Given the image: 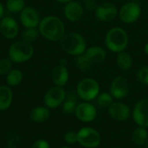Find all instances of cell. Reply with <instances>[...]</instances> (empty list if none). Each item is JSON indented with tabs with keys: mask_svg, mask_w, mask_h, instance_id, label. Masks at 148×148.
<instances>
[{
	"mask_svg": "<svg viewBox=\"0 0 148 148\" xmlns=\"http://www.w3.org/2000/svg\"><path fill=\"white\" fill-rule=\"evenodd\" d=\"M13 101V92L9 86H0V111L9 109Z\"/></svg>",
	"mask_w": 148,
	"mask_h": 148,
	"instance_id": "obj_20",
	"label": "cell"
},
{
	"mask_svg": "<svg viewBox=\"0 0 148 148\" xmlns=\"http://www.w3.org/2000/svg\"><path fill=\"white\" fill-rule=\"evenodd\" d=\"M78 98L79 97H78L76 92L67 93L66 99L62 105V108L63 113H65L66 114H75V111L76 107L78 105V103H77Z\"/></svg>",
	"mask_w": 148,
	"mask_h": 148,
	"instance_id": "obj_21",
	"label": "cell"
},
{
	"mask_svg": "<svg viewBox=\"0 0 148 148\" xmlns=\"http://www.w3.org/2000/svg\"><path fill=\"white\" fill-rule=\"evenodd\" d=\"M65 17L72 23L80 21L84 15V7L77 1H70L67 3L63 9Z\"/></svg>",
	"mask_w": 148,
	"mask_h": 148,
	"instance_id": "obj_16",
	"label": "cell"
},
{
	"mask_svg": "<svg viewBox=\"0 0 148 148\" xmlns=\"http://www.w3.org/2000/svg\"><path fill=\"white\" fill-rule=\"evenodd\" d=\"M141 12V7L138 2L128 1L121 6L118 11V16L123 23L133 24L140 19Z\"/></svg>",
	"mask_w": 148,
	"mask_h": 148,
	"instance_id": "obj_6",
	"label": "cell"
},
{
	"mask_svg": "<svg viewBox=\"0 0 148 148\" xmlns=\"http://www.w3.org/2000/svg\"><path fill=\"white\" fill-rule=\"evenodd\" d=\"M59 148H72L70 147H69V146H63V147H61Z\"/></svg>",
	"mask_w": 148,
	"mask_h": 148,
	"instance_id": "obj_39",
	"label": "cell"
},
{
	"mask_svg": "<svg viewBox=\"0 0 148 148\" xmlns=\"http://www.w3.org/2000/svg\"><path fill=\"white\" fill-rule=\"evenodd\" d=\"M51 78L56 86L63 88L68 83L69 79V69L66 66L59 64L53 69L51 72Z\"/></svg>",
	"mask_w": 148,
	"mask_h": 148,
	"instance_id": "obj_18",
	"label": "cell"
},
{
	"mask_svg": "<svg viewBox=\"0 0 148 148\" xmlns=\"http://www.w3.org/2000/svg\"><path fill=\"white\" fill-rule=\"evenodd\" d=\"M119 9L111 2H103L97 5L95 10V17L102 23H109L118 16Z\"/></svg>",
	"mask_w": 148,
	"mask_h": 148,
	"instance_id": "obj_10",
	"label": "cell"
},
{
	"mask_svg": "<svg viewBox=\"0 0 148 148\" xmlns=\"http://www.w3.org/2000/svg\"><path fill=\"white\" fill-rule=\"evenodd\" d=\"M59 42L61 49L70 56L82 55L88 48L85 37L78 32L65 33Z\"/></svg>",
	"mask_w": 148,
	"mask_h": 148,
	"instance_id": "obj_3",
	"label": "cell"
},
{
	"mask_svg": "<svg viewBox=\"0 0 148 148\" xmlns=\"http://www.w3.org/2000/svg\"><path fill=\"white\" fill-rule=\"evenodd\" d=\"M56 2H57V3H69V2H70V1H72V0H55Z\"/></svg>",
	"mask_w": 148,
	"mask_h": 148,
	"instance_id": "obj_37",
	"label": "cell"
},
{
	"mask_svg": "<svg viewBox=\"0 0 148 148\" xmlns=\"http://www.w3.org/2000/svg\"><path fill=\"white\" fill-rule=\"evenodd\" d=\"M63 140L68 145H75L77 143V132L68 131L63 135Z\"/></svg>",
	"mask_w": 148,
	"mask_h": 148,
	"instance_id": "obj_31",
	"label": "cell"
},
{
	"mask_svg": "<svg viewBox=\"0 0 148 148\" xmlns=\"http://www.w3.org/2000/svg\"><path fill=\"white\" fill-rule=\"evenodd\" d=\"M31 148H50V145L46 140L39 139L32 144Z\"/></svg>",
	"mask_w": 148,
	"mask_h": 148,
	"instance_id": "obj_32",
	"label": "cell"
},
{
	"mask_svg": "<svg viewBox=\"0 0 148 148\" xmlns=\"http://www.w3.org/2000/svg\"><path fill=\"white\" fill-rule=\"evenodd\" d=\"M97 5L98 4L95 2V0H85L84 7H85L86 10H88L89 11H95Z\"/></svg>",
	"mask_w": 148,
	"mask_h": 148,
	"instance_id": "obj_33",
	"label": "cell"
},
{
	"mask_svg": "<svg viewBox=\"0 0 148 148\" xmlns=\"http://www.w3.org/2000/svg\"><path fill=\"white\" fill-rule=\"evenodd\" d=\"M20 22L25 28H36L40 23V16L36 10L30 6H25L20 12Z\"/></svg>",
	"mask_w": 148,
	"mask_h": 148,
	"instance_id": "obj_14",
	"label": "cell"
},
{
	"mask_svg": "<svg viewBox=\"0 0 148 148\" xmlns=\"http://www.w3.org/2000/svg\"><path fill=\"white\" fill-rule=\"evenodd\" d=\"M113 102H114V97L111 95L109 92L101 93L96 98V103L101 108H108Z\"/></svg>",
	"mask_w": 148,
	"mask_h": 148,
	"instance_id": "obj_25",
	"label": "cell"
},
{
	"mask_svg": "<svg viewBox=\"0 0 148 148\" xmlns=\"http://www.w3.org/2000/svg\"><path fill=\"white\" fill-rule=\"evenodd\" d=\"M75 115L80 121L89 123L96 118L97 109L90 101H82L77 105Z\"/></svg>",
	"mask_w": 148,
	"mask_h": 148,
	"instance_id": "obj_11",
	"label": "cell"
},
{
	"mask_svg": "<svg viewBox=\"0 0 148 148\" xmlns=\"http://www.w3.org/2000/svg\"><path fill=\"white\" fill-rule=\"evenodd\" d=\"M84 54L93 65L101 63L107 58L106 49L103 47L98 45H94L87 48Z\"/></svg>",
	"mask_w": 148,
	"mask_h": 148,
	"instance_id": "obj_17",
	"label": "cell"
},
{
	"mask_svg": "<svg viewBox=\"0 0 148 148\" xmlns=\"http://www.w3.org/2000/svg\"><path fill=\"white\" fill-rule=\"evenodd\" d=\"M66 95L67 93L62 87H52L44 95V105L49 109H56L62 105L66 99Z\"/></svg>",
	"mask_w": 148,
	"mask_h": 148,
	"instance_id": "obj_8",
	"label": "cell"
},
{
	"mask_svg": "<svg viewBox=\"0 0 148 148\" xmlns=\"http://www.w3.org/2000/svg\"><path fill=\"white\" fill-rule=\"evenodd\" d=\"M75 66L77 67V69H79L82 71H88L94 66L90 62V61L88 59V57L85 56L84 53L82 55L75 56Z\"/></svg>",
	"mask_w": 148,
	"mask_h": 148,
	"instance_id": "obj_26",
	"label": "cell"
},
{
	"mask_svg": "<svg viewBox=\"0 0 148 148\" xmlns=\"http://www.w3.org/2000/svg\"><path fill=\"white\" fill-rule=\"evenodd\" d=\"M132 140L137 146H144L148 140L147 129L138 126L132 133Z\"/></svg>",
	"mask_w": 148,
	"mask_h": 148,
	"instance_id": "obj_23",
	"label": "cell"
},
{
	"mask_svg": "<svg viewBox=\"0 0 148 148\" xmlns=\"http://www.w3.org/2000/svg\"><path fill=\"white\" fill-rule=\"evenodd\" d=\"M39 35V30L36 28H26L22 33V38L27 42H33L36 40Z\"/></svg>",
	"mask_w": 148,
	"mask_h": 148,
	"instance_id": "obj_28",
	"label": "cell"
},
{
	"mask_svg": "<svg viewBox=\"0 0 148 148\" xmlns=\"http://www.w3.org/2000/svg\"><path fill=\"white\" fill-rule=\"evenodd\" d=\"M116 65L122 71H128L133 66V57L126 50L120 52L116 56Z\"/></svg>",
	"mask_w": 148,
	"mask_h": 148,
	"instance_id": "obj_22",
	"label": "cell"
},
{
	"mask_svg": "<svg viewBox=\"0 0 148 148\" xmlns=\"http://www.w3.org/2000/svg\"><path fill=\"white\" fill-rule=\"evenodd\" d=\"M3 14H4V8L2 3L0 2V20L3 17Z\"/></svg>",
	"mask_w": 148,
	"mask_h": 148,
	"instance_id": "obj_35",
	"label": "cell"
},
{
	"mask_svg": "<svg viewBox=\"0 0 148 148\" xmlns=\"http://www.w3.org/2000/svg\"><path fill=\"white\" fill-rule=\"evenodd\" d=\"M136 77L141 84L148 87V65L142 66L138 69Z\"/></svg>",
	"mask_w": 148,
	"mask_h": 148,
	"instance_id": "obj_29",
	"label": "cell"
},
{
	"mask_svg": "<svg viewBox=\"0 0 148 148\" xmlns=\"http://www.w3.org/2000/svg\"><path fill=\"white\" fill-rule=\"evenodd\" d=\"M109 116L119 122H124L127 121L132 115L129 107L121 101H114L111 106L108 108Z\"/></svg>",
	"mask_w": 148,
	"mask_h": 148,
	"instance_id": "obj_13",
	"label": "cell"
},
{
	"mask_svg": "<svg viewBox=\"0 0 148 148\" xmlns=\"http://www.w3.org/2000/svg\"><path fill=\"white\" fill-rule=\"evenodd\" d=\"M34 54L31 43L23 40L13 42L9 49V57L12 62L23 63L29 61Z\"/></svg>",
	"mask_w": 148,
	"mask_h": 148,
	"instance_id": "obj_5",
	"label": "cell"
},
{
	"mask_svg": "<svg viewBox=\"0 0 148 148\" xmlns=\"http://www.w3.org/2000/svg\"><path fill=\"white\" fill-rule=\"evenodd\" d=\"M114 148H123V147H114Z\"/></svg>",
	"mask_w": 148,
	"mask_h": 148,
	"instance_id": "obj_41",
	"label": "cell"
},
{
	"mask_svg": "<svg viewBox=\"0 0 148 148\" xmlns=\"http://www.w3.org/2000/svg\"><path fill=\"white\" fill-rule=\"evenodd\" d=\"M19 32L17 22L11 16H3L0 20V33L7 39L15 38Z\"/></svg>",
	"mask_w": 148,
	"mask_h": 148,
	"instance_id": "obj_15",
	"label": "cell"
},
{
	"mask_svg": "<svg viewBox=\"0 0 148 148\" xmlns=\"http://www.w3.org/2000/svg\"><path fill=\"white\" fill-rule=\"evenodd\" d=\"M23 81V73L17 69H13L6 75V83L9 87H16Z\"/></svg>",
	"mask_w": 148,
	"mask_h": 148,
	"instance_id": "obj_24",
	"label": "cell"
},
{
	"mask_svg": "<svg viewBox=\"0 0 148 148\" xmlns=\"http://www.w3.org/2000/svg\"><path fill=\"white\" fill-rule=\"evenodd\" d=\"M50 116V109L48 108L46 106H38L34 108L29 113V119L37 124L44 123L49 120Z\"/></svg>",
	"mask_w": 148,
	"mask_h": 148,
	"instance_id": "obj_19",
	"label": "cell"
},
{
	"mask_svg": "<svg viewBox=\"0 0 148 148\" xmlns=\"http://www.w3.org/2000/svg\"><path fill=\"white\" fill-rule=\"evenodd\" d=\"M38 30L44 38L53 42L60 41L66 33L64 23L56 16H48L41 19Z\"/></svg>",
	"mask_w": 148,
	"mask_h": 148,
	"instance_id": "obj_1",
	"label": "cell"
},
{
	"mask_svg": "<svg viewBox=\"0 0 148 148\" xmlns=\"http://www.w3.org/2000/svg\"><path fill=\"white\" fill-rule=\"evenodd\" d=\"M99 82L91 77L82 79L76 86V94L83 101H92L96 99L100 94Z\"/></svg>",
	"mask_w": 148,
	"mask_h": 148,
	"instance_id": "obj_4",
	"label": "cell"
},
{
	"mask_svg": "<svg viewBox=\"0 0 148 148\" xmlns=\"http://www.w3.org/2000/svg\"><path fill=\"white\" fill-rule=\"evenodd\" d=\"M144 53H145V55L148 56V42L145 44V46H144Z\"/></svg>",
	"mask_w": 148,
	"mask_h": 148,
	"instance_id": "obj_36",
	"label": "cell"
},
{
	"mask_svg": "<svg viewBox=\"0 0 148 148\" xmlns=\"http://www.w3.org/2000/svg\"><path fill=\"white\" fill-rule=\"evenodd\" d=\"M18 143H19V138L17 136H16V135H12L10 137V139L9 140L8 145L10 148H15L16 147Z\"/></svg>",
	"mask_w": 148,
	"mask_h": 148,
	"instance_id": "obj_34",
	"label": "cell"
},
{
	"mask_svg": "<svg viewBox=\"0 0 148 148\" xmlns=\"http://www.w3.org/2000/svg\"><path fill=\"white\" fill-rule=\"evenodd\" d=\"M129 1H134V2H138L139 0H129Z\"/></svg>",
	"mask_w": 148,
	"mask_h": 148,
	"instance_id": "obj_40",
	"label": "cell"
},
{
	"mask_svg": "<svg viewBox=\"0 0 148 148\" xmlns=\"http://www.w3.org/2000/svg\"><path fill=\"white\" fill-rule=\"evenodd\" d=\"M77 143L85 148H96L101 143V136L96 129L84 127L77 132Z\"/></svg>",
	"mask_w": 148,
	"mask_h": 148,
	"instance_id": "obj_7",
	"label": "cell"
},
{
	"mask_svg": "<svg viewBox=\"0 0 148 148\" xmlns=\"http://www.w3.org/2000/svg\"><path fill=\"white\" fill-rule=\"evenodd\" d=\"M25 7L24 0H7L6 8L10 12L18 13L21 12Z\"/></svg>",
	"mask_w": 148,
	"mask_h": 148,
	"instance_id": "obj_27",
	"label": "cell"
},
{
	"mask_svg": "<svg viewBox=\"0 0 148 148\" xmlns=\"http://www.w3.org/2000/svg\"><path fill=\"white\" fill-rule=\"evenodd\" d=\"M12 61L10 58H3L0 60V75H7L12 69Z\"/></svg>",
	"mask_w": 148,
	"mask_h": 148,
	"instance_id": "obj_30",
	"label": "cell"
},
{
	"mask_svg": "<svg viewBox=\"0 0 148 148\" xmlns=\"http://www.w3.org/2000/svg\"><path fill=\"white\" fill-rule=\"evenodd\" d=\"M144 148H148V140L146 142V144L144 145Z\"/></svg>",
	"mask_w": 148,
	"mask_h": 148,
	"instance_id": "obj_38",
	"label": "cell"
},
{
	"mask_svg": "<svg viewBox=\"0 0 148 148\" xmlns=\"http://www.w3.org/2000/svg\"><path fill=\"white\" fill-rule=\"evenodd\" d=\"M129 38L127 30L120 26H115L108 29L104 38L106 48L116 54L126 50Z\"/></svg>",
	"mask_w": 148,
	"mask_h": 148,
	"instance_id": "obj_2",
	"label": "cell"
},
{
	"mask_svg": "<svg viewBox=\"0 0 148 148\" xmlns=\"http://www.w3.org/2000/svg\"><path fill=\"white\" fill-rule=\"evenodd\" d=\"M132 116L137 126L148 128V98L141 99L135 104Z\"/></svg>",
	"mask_w": 148,
	"mask_h": 148,
	"instance_id": "obj_12",
	"label": "cell"
},
{
	"mask_svg": "<svg viewBox=\"0 0 148 148\" xmlns=\"http://www.w3.org/2000/svg\"><path fill=\"white\" fill-rule=\"evenodd\" d=\"M130 91V84L128 80L122 75H118L113 79L109 86V93L116 100L126 98Z\"/></svg>",
	"mask_w": 148,
	"mask_h": 148,
	"instance_id": "obj_9",
	"label": "cell"
}]
</instances>
